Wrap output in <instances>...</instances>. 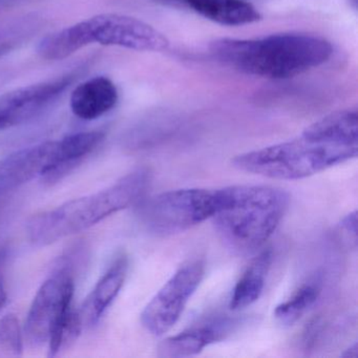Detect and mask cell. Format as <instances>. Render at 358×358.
<instances>
[{"label":"cell","mask_w":358,"mask_h":358,"mask_svg":"<svg viewBox=\"0 0 358 358\" xmlns=\"http://www.w3.org/2000/svg\"><path fill=\"white\" fill-rule=\"evenodd\" d=\"M211 55L234 70L269 79H288L326 64L333 47L324 37L289 32L257 39L221 38Z\"/></svg>","instance_id":"6da1fadb"},{"label":"cell","mask_w":358,"mask_h":358,"mask_svg":"<svg viewBox=\"0 0 358 358\" xmlns=\"http://www.w3.org/2000/svg\"><path fill=\"white\" fill-rule=\"evenodd\" d=\"M282 188L234 185L215 190L211 220L225 246L238 255H255L273 236L288 210Z\"/></svg>","instance_id":"7a4b0ae2"},{"label":"cell","mask_w":358,"mask_h":358,"mask_svg":"<svg viewBox=\"0 0 358 358\" xmlns=\"http://www.w3.org/2000/svg\"><path fill=\"white\" fill-rule=\"evenodd\" d=\"M150 181V169L140 167L106 189L38 213L27 224L29 240L47 246L85 231L118 211L136 206L146 196Z\"/></svg>","instance_id":"3957f363"},{"label":"cell","mask_w":358,"mask_h":358,"mask_svg":"<svg viewBox=\"0 0 358 358\" xmlns=\"http://www.w3.org/2000/svg\"><path fill=\"white\" fill-rule=\"evenodd\" d=\"M357 146L339 145L301 133L296 139L238 155L236 169L269 179H305L357 157Z\"/></svg>","instance_id":"277c9868"},{"label":"cell","mask_w":358,"mask_h":358,"mask_svg":"<svg viewBox=\"0 0 358 358\" xmlns=\"http://www.w3.org/2000/svg\"><path fill=\"white\" fill-rule=\"evenodd\" d=\"M74 274L57 265L37 291L27 316V343L31 348L48 343L50 357H55L74 343L83 328L80 314L73 308Z\"/></svg>","instance_id":"5b68a950"},{"label":"cell","mask_w":358,"mask_h":358,"mask_svg":"<svg viewBox=\"0 0 358 358\" xmlns=\"http://www.w3.org/2000/svg\"><path fill=\"white\" fill-rule=\"evenodd\" d=\"M62 45L75 54L93 43L139 52H163L169 41L150 24L123 14L106 13L93 16L60 31Z\"/></svg>","instance_id":"8992f818"},{"label":"cell","mask_w":358,"mask_h":358,"mask_svg":"<svg viewBox=\"0 0 358 358\" xmlns=\"http://www.w3.org/2000/svg\"><path fill=\"white\" fill-rule=\"evenodd\" d=\"M137 215L150 234L169 236L181 234L211 219L215 210V190L182 188L144 196Z\"/></svg>","instance_id":"52a82bcc"},{"label":"cell","mask_w":358,"mask_h":358,"mask_svg":"<svg viewBox=\"0 0 358 358\" xmlns=\"http://www.w3.org/2000/svg\"><path fill=\"white\" fill-rule=\"evenodd\" d=\"M204 272V262L192 259L171 276L142 311V326L148 332L162 336L173 329L200 286Z\"/></svg>","instance_id":"ba28073f"},{"label":"cell","mask_w":358,"mask_h":358,"mask_svg":"<svg viewBox=\"0 0 358 358\" xmlns=\"http://www.w3.org/2000/svg\"><path fill=\"white\" fill-rule=\"evenodd\" d=\"M85 66L0 96V131L24 124L49 110L85 73Z\"/></svg>","instance_id":"9c48e42d"},{"label":"cell","mask_w":358,"mask_h":358,"mask_svg":"<svg viewBox=\"0 0 358 358\" xmlns=\"http://www.w3.org/2000/svg\"><path fill=\"white\" fill-rule=\"evenodd\" d=\"M103 131L73 134L56 141L51 160L41 175L43 183L54 185L72 173L103 141Z\"/></svg>","instance_id":"30bf717a"},{"label":"cell","mask_w":358,"mask_h":358,"mask_svg":"<svg viewBox=\"0 0 358 358\" xmlns=\"http://www.w3.org/2000/svg\"><path fill=\"white\" fill-rule=\"evenodd\" d=\"M56 141H47L22 148L0 162V196L41 177L51 160Z\"/></svg>","instance_id":"8fae6325"},{"label":"cell","mask_w":358,"mask_h":358,"mask_svg":"<svg viewBox=\"0 0 358 358\" xmlns=\"http://www.w3.org/2000/svg\"><path fill=\"white\" fill-rule=\"evenodd\" d=\"M234 326L231 320H217L208 324L192 327L162 341L158 347V355L169 358L196 355L208 345L225 338Z\"/></svg>","instance_id":"7c38bea8"},{"label":"cell","mask_w":358,"mask_h":358,"mask_svg":"<svg viewBox=\"0 0 358 358\" xmlns=\"http://www.w3.org/2000/svg\"><path fill=\"white\" fill-rule=\"evenodd\" d=\"M118 100L115 83L108 77L98 76L80 83L73 91L71 110L81 120H96L112 110Z\"/></svg>","instance_id":"4fadbf2b"},{"label":"cell","mask_w":358,"mask_h":358,"mask_svg":"<svg viewBox=\"0 0 358 358\" xmlns=\"http://www.w3.org/2000/svg\"><path fill=\"white\" fill-rule=\"evenodd\" d=\"M129 269V259L125 255H120L110 264L106 273L101 276L93 292L85 301L80 313L83 326L99 322L104 312L118 296L124 285Z\"/></svg>","instance_id":"5bb4252c"},{"label":"cell","mask_w":358,"mask_h":358,"mask_svg":"<svg viewBox=\"0 0 358 358\" xmlns=\"http://www.w3.org/2000/svg\"><path fill=\"white\" fill-rule=\"evenodd\" d=\"M199 15L226 27H241L262 20L261 13L248 0H177Z\"/></svg>","instance_id":"9a60e30c"},{"label":"cell","mask_w":358,"mask_h":358,"mask_svg":"<svg viewBox=\"0 0 358 358\" xmlns=\"http://www.w3.org/2000/svg\"><path fill=\"white\" fill-rule=\"evenodd\" d=\"M273 255L270 249L259 251L252 259L248 267L243 272L236 282L229 307L234 311L245 309L255 303L261 297L265 288L266 278L271 268Z\"/></svg>","instance_id":"2e32d148"},{"label":"cell","mask_w":358,"mask_h":358,"mask_svg":"<svg viewBox=\"0 0 358 358\" xmlns=\"http://www.w3.org/2000/svg\"><path fill=\"white\" fill-rule=\"evenodd\" d=\"M322 278L320 274L312 276L301 285L289 299L274 310V317L284 327L293 326L310 308L313 307L322 293Z\"/></svg>","instance_id":"e0dca14e"},{"label":"cell","mask_w":358,"mask_h":358,"mask_svg":"<svg viewBox=\"0 0 358 358\" xmlns=\"http://www.w3.org/2000/svg\"><path fill=\"white\" fill-rule=\"evenodd\" d=\"M38 29L35 18L24 17L0 22V55L9 53L28 41Z\"/></svg>","instance_id":"ac0fdd59"},{"label":"cell","mask_w":358,"mask_h":358,"mask_svg":"<svg viewBox=\"0 0 358 358\" xmlns=\"http://www.w3.org/2000/svg\"><path fill=\"white\" fill-rule=\"evenodd\" d=\"M24 350V337L17 316L7 314L0 320V355L20 356Z\"/></svg>","instance_id":"d6986e66"},{"label":"cell","mask_w":358,"mask_h":358,"mask_svg":"<svg viewBox=\"0 0 358 358\" xmlns=\"http://www.w3.org/2000/svg\"><path fill=\"white\" fill-rule=\"evenodd\" d=\"M341 229L350 236V240L357 243V211L354 210L343 217L341 223Z\"/></svg>","instance_id":"ffe728a7"},{"label":"cell","mask_w":358,"mask_h":358,"mask_svg":"<svg viewBox=\"0 0 358 358\" xmlns=\"http://www.w3.org/2000/svg\"><path fill=\"white\" fill-rule=\"evenodd\" d=\"M6 259H7V252L5 249H1L0 250V310L5 307L8 299L7 290L5 287V276H3Z\"/></svg>","instance_id":"44dd1931"},{"label":"cell","mask_w":358,"mask_h":358,"mask_svg":"<svg viewBox=\"0 0 358 358\" xmlns=\"http://www.w3.org/2000/svg\"><path fill=\"white\" fill-rule=\"evenodd\" d=\"M343 358H356L358 356V343H355L341 354Z\"/></svg>","instance_id":"7402d4cb"}]
</instances>
